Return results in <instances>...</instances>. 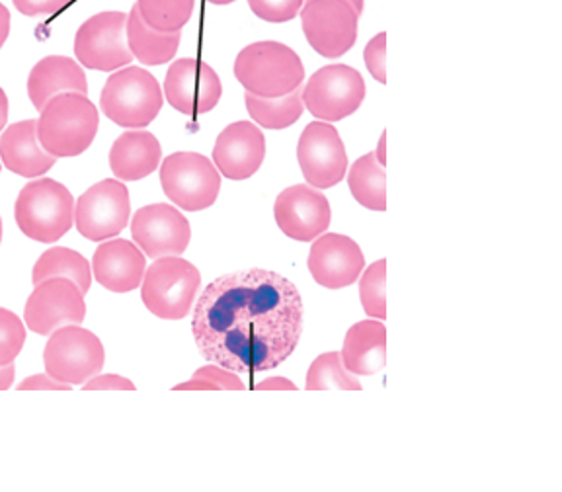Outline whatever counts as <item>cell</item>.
<instances>
[{
  "label": "cell",
  "mask_w": 562,
  "mask_h": 492,
  "mask_svg": "<svg viewBox=\"0 0 562 492\" xmlns=\"http://www.w3.org/2000/svg\"><path fill=\"white\" fill-rule=\"evenodd\" d=\"M69 2L70 0H14V7L24 16H45V14H57Z\"/></svg>",
  "instance_id": "obj_36"
},
{
  "label": "cell",
  "mask_w": 562,
  "mask_h": 492,
  "mask_svg": "<svg viewBox=\"0 0 562 492\" xmlns=\"http://www.w3.org/2000/svg\"><path fill=\"white\" fill-rule=\"evenodd\" d=\"M182 32H158L145 24L137 4L127 14V44L133 57L147 67H157L175 59Z\"/></svg>",
  "instance_id": "obj_25"
},
{
  "label": "cell",
  "mask_w": 562,
  "mask_h": 492,
  "mask_svg": "<svg viewBox=\"0 0 562 492\" xmlns=\"http://www.w3.org/2000/svg\"><path fill=\"white\" fill-rule=\"evenodd\" d=\"M85 391H98V389H117V391H135V383L130 379L115 376V373H108V376H100L97 378L88 379L85 383Z\"/></svg>",
  "instance_id": "obj_38"
},
{
  "label": "cell",
  "mask_w": 562,
  "mask_h": 492,
  "mask_svg": "<svg viewBox=\"0 0 562 492\" xmlns=\"http://www.w3.org/2000/svg\"><path fill=\"white\" fill-rule=\"evenodd\" d=\"M211 4H217V7H227V4H233V2H237V0H207Z\"/></svg>",
  "instance_id": "obj_45"
},
{
  "label": "cell",
  "mask_w": 562,
  "mask_h": 492,
  "mask_svg": "<svg viewBox=\"0 0 562 492\" xmlns=\"http://www.w3.org/2000/svg\"><path fill=\"white\" fill-rule=\"evenodd\" d=\"M211 157L221 176L228 180L255 176L266 158L262 130L252 122L231 123L220 133Z\"/></svg>",
  "instance_id": "obj_19"
},
{
  "label": "cell",
  "mask_w": 562,
  "mask_h": 492,
  "mask_svg": "<svg viewBox=\"0 0 562 492\" xmlns=\"http://www.w3.org/2000/svg\"><path fill=\"white\" fill-rule=\"evenodd\" d=\"M0 241H2V220H0Z\"/></svg>",
  "instance_id": "obj_46"
},
{
  "label": "cell",
  "mask_w": 562,
  "mask_h": 492,
  "mask_svg": "<svg viewBox=\"0 0 562 492\" xmlns=\"http://www.w3.org/2000/svg\"><path fill=\"white\" fill-rule=\"evenodd\" d=\"M273 217L285 237L299 243H311L313 238L321 237L328 231L333 210L325 193L318 188L297 185L285 188L276 198Z\"/></svg>",
  "instance_id": "obj_17"
},
{
  "label": "cell",
  "mask_w": 562,
  "mask_h": 492,
  "mask_svg": "<svg viewBox=\"0 0 562 492\" xmlns=\"http://www.w3.org/2000/svg\"><path fill=\"white\" fill-rule=\"evenodd\" d=\"M297 160L307 185L318 190L340 185L348 175V153L342 137L328 122H311L303 130Z\"/></svg>",
  "instance_id": "obj_14"
},
{
  "label": "cell",
  "mask_w": 562,
  "mask_h": 492,
  "mask_svg": "<svg viewBox=\"0 0 562 492\" xmlns=\"http://www.w3.org/2000/svg\"><path fill=\"white\" fill-rule=\"evenodd\" d=\"M168 104L184 115H202L220 104L223 85L215 69L200 59L184 57L172 63L165 79Z\"/></svg>",
  "instance_id": "obj_16"
},
{
  "label": "cell",
  "mask_w": 562,
  "mask_h": 492,
  "mask_svg": "<svg viewBox=\"0 0 562 492\" xmlns=\"http://www.w3.org/2000/svg\"><path fill=\"white\" fill-rule=\"evenodd\" d=\"M0 158L10 172L24 178L44 176L57 160L37 139V120L12 123L4 130L0 137Z\"/></svg>",
  "instance_id": "obj_21"
},
{
  "label": "cell",
  "mask_w": 562,
  "mask_h": 492,
  "mask_svg": "<svg viewBox=\"0 0 562 492\" xmlns=\"http://www.w3.org/2000/svg\"><path fill=\"white\" fill-rule=\"evenodd\" d=\"M301 26L318 55L338 59L356 45L360 14L348 0H305Z\"/></svg>",
  "instance_id": "obj_11"
},
{
  "label": "cell",
  "mask_w": 562,
  "mask_h": 492,
  "mask_svg": "<svg viewBox=\"0 0 562 492\" xmlns=\"http://www.w3.org/2000/svg\"><path fill=\"white\" fill-rule=\"evenodd\" d=\"M14 378H16V368H14V364L0 368V391H7V389H10L12 383H14Z\"/></svg>",
  "instance_id": "obj_41"
},
{
  "label": "cell",
  "mask_w": 562,
  "mask_h": 492,
  "mask_svg": "<svg viewBox=\"0 0 562 492\" xmlns=\"http://www.w3.org/2000/svg\"><path fill=\"white\" fill-rule=\"evenodd\" d=\"M85 318V293L69 278H49L34 286L24 311L27 328L40 336H49L61 326L82 325Z\"/></svg>",
  "instance_id": "obj_13"
},
{
  "label": "cell",
  "mask_w": 562,
  "mask_h": 492,
  "mask_svg": "<svg viewBox=\"0 0 562 492\" xmlns=\"http://www.w3.org/2000/svg\"><path fill=\"white\" fill-rule=\"evenodd\" d=\"M160 185L176 208L202 211L220 198L221 172L200 153L180 150L162 160Z\"/></svg>",
  "instance_id": "obj_7"
},
{
  "label": "cell",
  "mask_w": 562,
  "mask_h": 492,
  "mask_svg": "<svg viewBox=\"0 0 562 492\" xmlns=\"http://www.w3.org/2000/svg\"><path fill=\"white\" fill-rule=\"evenodd\" d=\"M162 158V147L157 137L145 130L125 132L110 149V168L117 180L135 182L157 170Z\"/></svg>",
  "instance_id": "obj_23"
},
{
  "label": "cell",
  "mask_w": 562,
  "mask_h": 492,
  "mask_svg": "<svg viewBox=\"0 0 562 492\" xmlns=\"http://www.w3.org/2000/svg\"><path fill=\"white\" fill-rule=\"evenodd\" d=\"M307 266L318 286L328 290H342L360 280L366 268V256L353 238L340 233H328L313 243Z\"/></svg>",
  "instance_id": "obj_18"
},
{
  "label": "cell",
  "mask_w": 562,
  "mask_h": 492,
  "mask_svg": "<svg viewBox=\"0 0 562 492\" xmlns=\"http://www.w3.org/2000/svg\"><path fill=\"white\" fill-rule=\"evenodd\" d=\"M386 260L381 258L378 262L368 266V270L360 276L361 308L373 318H386Z\"/></svg>",
  "instance_id": "obj_31"
},
{
  "label": "cell",
  "mask_w": 562,
  "mask_h": 492,
  "mask_svg": "<svg viewBox=\"0 0 562 492\" xmlns=\"http://www.w3.org/2000/svg\"><path fill=\"white\" fill-rule=\"evenodd\" d=\"M255 389L258 391H273V389H285V391H297V385L290 381V379L283 378H272L266 379V381H260V383H256Z\"/></svg>",
  "instance_id": "obj_39"
},
{
  "label": "cell",
  "mask_w": 562,
  "mask_h": 492,
  "mask_svg": "<svg viewBox=\"0 0 562 492\" xmlns=\"http://www.w3.org/2000/svg\"><path fill=\"white\" fill-rule=\"evenodd\" d=\"M75 198L53 178H37L24 186L14 203L18 227L37 243H57L75 223Z\"/></svg>",
  "instance_id": "obj_4"
},
{
  "label": "cell",
  "mask_w": 562,
  "mask_h": 492,
  "mask_svg": "<svg viewBox=\"0 0 562 492\" xmlns=\"http://www.w3.org/2000/svg\"><path fill=\"white\" fill-rule=\"evenodd\" d=\"M245 104L252 122L263 130H288L293 123L299 122L305 112L301 88L281 98L255 97L246 92Z\"/></svg>",
  "instance_id": "obj_27"
},
{
  "label": "cell",
  "mask_w": 562,
  "mask_h": 492,
  "mask_svg": "<svg viewBox=\"0 0 562 492\" xmlns=\"http://www.w3.org/2000/svg\"><path fill=\"white\" fill-rule=\"evenodd\" d=\"M353 9L358 10V14L361 16V12H363V7H366V0H348Z\"/></svg>",
  "instance_id": "obj_44"
},
{
  "label": "cell",
  "mask_w": 562,
  "mask_h": 492,
  "mask_svg": "<svg viewBox=\"0 0 562 492\" xmlns=\"http://www.w3.org/2000/svg\"><path fill=\"white\" fill-rule=\"evenodd\" d=\"M165 92L143 67H123L105 80L100 108L108 120L127 130H143L160 114Z\"/></svg>",
  "instance_id": "obj_5"
},
{
  "label": "cell",
  "mask_w": 562,
  "mask_h": 492,
  "mask_svg": "<svg viewBox=\"0 0 562 492\" xmlns=\"http://www.w3.org/2000/svg\"><path fill=\"white\" fill-rule=\"evenodd\" d=\"M69 383H63L59 379L52 378L49 373H40V376H30V378L24 379L20 385H18V391H70Z\"/></svg>",
  "instance_id": "obj_37"
},
{
  "label": "cell",
  "mask_w": 562,
  "mask_h": 492,
  "mask_svg": "<svg viewBox=\"0 0 562 492\" xmlns=\"http://www.w3.org/2000/svg\"><path fill=\"white\" fill-rule=\"evenodd\" d=\"M26 343L22 318L9 309L0 308V368L14 364Z\"/></svg>",
  "instance_id": "obj_32"
},
{
  "label": "cell",
  "mask_w": 562,
  "mask_h": 492,
  "mask_svg": "<svg viewBox=\"0 0 562 492\" xmlns=\"http://www.w3.org/2000/svg\"><path fill=\"white\" fill-rule=\"evenodd\" d=\"M235 79L246 92L262 98H281L297 90L305 79V67L297 53L281 42L246 45L235 59Z\"/></svg>",
  "instance_id": "obj_3"
},
{
  "label": "cell",
  "mask_w": 562,
  "mask_h": 492,
  "mask_svg": "<svg viewBox=\"0 0 562 492\" xmlns=\"http://www.w3.org/2000/svg\"><path fill=\"white\" fill-rule=\"evenodd\" d=\"M342 361L353 376H375L386 366V328L379 321L351 326L342 346Z\"/></svg>",
  "instance_id": "obj_24"
},
{
  "label": "cell",
  "mask_w": 562,
  "mask_h": 492,
  "mask_svg": "<svg viewBox=\"0 0 562 492\" xmlns=\"http://www.w3.org/2000/svg\"><path fill=\"white\" fill-rule=\"evenodd\" d=\"M386 132L381 133V137H379L378 149H375V157H378L379 165L381 167H385L386 165Z\"/></svg>",
  "instance_id": "obj_43"
},
{
  "label": "cell",
  "mask_w": 562,
  "mask_h": 492,
  "mask_svg": "<svg viewBox=\"0 0 562 492\" xmlns=\"http://www.w3.org/2000/svg\"><path fill=\"white\" fill-rule=\"evenodd\" d=\"M140 18L158 32H180L190 22L195 0H137Z\"/></svg>",
  "instance_id": "obj_30"
},
{
  "label": "cell",
  "mask_w": 562,
  "mask_h": 492,
  "mask_svg": "<svg viewBox=\"0 0 562 492\" xmlns=\"http://www.w3.org/2000/svg\"><path fill=\"white\" fill-rule=\"evenodd\" d=\"M193 379H203L211 385L217 387V391H221V389H225V391H245L246 389L243 379L238 378L237 371L223 368L220 364H210V366L195 369Z\"/></svg>",
  "instance_id": "obj_35"
},
{
  "label": "cell",
  "mask_w": 562,
  "mask_h": 492,
  "mask_svg": "<svg viewBox=\"0 0 562 492\" xmlns=\"http://www.w3.org/2000/svg\"><path fill=\"white\" fill-rule=\"evenodd\" d=\"M10 35V12L2 2H0V49L7 44Z\"/></svg>",
  "instance_id": "obj_40"
},
{
  "label": "cell",
  "mask_w": 562,
  "mask_h": 492,
  "mask_svg": "<svg viewBox=\"0 0 562 492\" xmlns=\"http://www.w3.org/2000/svg\"><path fill=\"white\" fill-rule=\"evenodd\" d=\"M45 371L69 385H85L105 364L104 344L80 325H67L49 334L44 350Z\"/></svg>",
  "instance_id": "obj_8"
},
{
  "label": "cell",
  "mask_w": 562,
  "mask_h": 492,
  "mask_svg": "<svg viewBox=\"0 0 562 492\" xmlns=\"http://www.w3.org/2000/svg\"><path fill=\"white\" fill-rule=\"evenodd\" d=\"M75 55L87 69L110 72L130 67L133 53L127 44V14L105 10L88 18L75 35Z\"/></svg>",
  "instance_id": "obj_10"
},
{
  "label": "cell",
  "mask_w": 562,
  "mask_h": 492,
  "mask_svg": "<svg viewBox=\"0 0 562 492\" xmlns=\"http://www.w3.org/2000/svg\"><path fill=\"white\" fill-rule=\"evenodd\" d=\"M130 220V190L114 178H105L102 182L90 186L75 205V223L80 235L94 243L117 237L127 227Z\"/></svg>",
  "instance_id": "obj_12"
},
{
  "label": "cell",
  "mask_w": 562,
  "mask_h": 492,
  "mask_svg": "<svg viewBox=\"0 0 562 492\" xmlns=\"http://www.w3.org/2000/svg\"><path fill=\"white\" fill-rule=\"evenodd\" d=\"M49 278H69L87 295L92 286V270L85 256L65 246H53L37 258L32 272V283L37 286Z\"/></svg>",
  "instance_id": "obj_26"
},
{
  "label": "cell",
  "mask_w": 562,
  "mask_h": 492,
  "mask_svg": "<svg viewBox=\"0 0 562 492\" xmlns=\"http://www.w3.org/2000/svg\"><path fill=\"white\" fill-rule=\"evenodd\" d=\"M133 243L153 260L182 256L192 241V227L170 203H150L135 211L132 220Z\"/></svg>",
  "instance_id": "obj_15"
},
{
  "label": "cell",
  "mask_w": 562,
  "mask_h": 492,
  "mask_svg": "<svg viewBox=\"0 0 562 492\" xmlns=\"http://www.w3.org/2000/svg\"><path fill=\"white\" fill-rule=\"evenodd\" d=\"M368 94L366 80L350 65H326L313 72L303 88L305 110L321 122H342L356 114Z\"/></svg>",
  "instance_id": "obj_9"
},
{
  "label": "cell",
  "mask_w": 562,
  "mask_h": 492,
  "mask_svg": "<svg viewBox=\"0 0 562 492\" xmlns=\"http://www.w3.org/2000/svg\"><path fill=\"white\" fill-rule=\"evenodd\" d=\"M98 125L100 112L87 94L63 92L42 110L37 139L53 157H79L97 139Z\"/></svg>",
  "instance_id": "obj_2"
},
{
  "label": "cell",
  "mask_w": 562,
  "mask_h": 492,
  "mask_svg": "<svg viewBox=\"0 0 562 492\" xmlns=\"http://www.w3.org/2000/svg\"><path fill=\"white\" fill-rule=\"evenodd\" d=\"M303 4L305 0H248V7L255 12V16L272 24L290 22L301 12Z\"/></svg>",
  "instance_id": "obj_33"
},
{
  "label": "cell",
  "mask_w": 562,
  "mask_h": 492,
  "mask_svg": "<svg viewBox=\"0 0 562 492\" xmlns=\"http://www.w3.org/2000/svg\"><path fill=\"white\" fill-rule=\"evenodd\" d=\"M363 62L371 77L385 85L386 82V32H379L375 37L369 40L363 49Z\"/></svg>",
  "instance_id": "obj_34"
},
{
  "label": "cell",
  "mask_w": 562,
  "mask_h": 492,
  "mask_svg": "<svg viewBox=\"0 0 562 492\" xmlns=\"http://www.w3.org/2000/svg\"><path fill=\"white\" fill-rule=\"evenodd\" d=\"M92 270L98 283L105 290L130 293L143 283L147 256L132 241L114 238L98 246L92 258Z\"/></svg>",
  "instance_id": "obj_20"
},
{
  "label": "cell",
  "mask_w": 562,
  "mask_h": 492,
  "mask_svg": "<svg viewBox=\"0 0 562 492\" xmlns=\"http://www.w3.org/2000/svg\"><path fill=\"white\" fill-rule=\"evenodd\" d=\"M348 186L353 200L371 211L386 210L385 167L379 165L375 153L358 158L348 170Z\"/></svg>",
  "instance_id": "obj_28"
},
{
  "label": "cell",
  "mask_w": 562,
  "mask_h": 492,
  "mask_svg": "<svg viewBox=\"0 0 562 492\" xmlns=\"http://www.w3.org/2000/svg\"><path fill=\"white\" fill-rule=\"evenodd\" d=\"M10 104L7 92L0 88V132H4L7 123H9Z\"/></svg>",
  "instance_id": "obj_42"
},
{
  "label": "cell",
  "mask_w": 562,
  "mask_h": 492,
  "mask_svg": "<svg viewBox=\"0 0 562 492\" xmlns=\"http://www.w3.org/2000/svg\"><path fill=\"white\" fill-rule=\"evenodd\" d=\"M202 288V273L180 256L157 258L145 272L140 299L149 313L165 321H180L192 311Z\"/></svg>",
  "instance_id": "obj_6"
},
{
  "label": "cell",
  "mask_w": 562,
  "mask_h": 492,
  "mask_svg": "<svg viewBox=\"0 0 562 492\" xmlns=\"http://www.w3.org/2000/svg\"><path fill=\"white\" fill-rule=\"evenodd\" d=\"M307 391H326V389H340V391H361L360 379H356L344 366L340 351H326L321 354L307 371Z\"/></svg>",
  "instance_id": "obj_29"
},
{
  "label": "cell",
  "mask_w": 562,
  "mask_h": 492,
  "mask_svg": "<svg viewBox=\"0 0 562 492\" xmlns=\"http://www.w3.org/2000/svg\"><path fill=\"white\" fill-rule=\"evenodd\" d=\"M303 299L293 281L262 268L225 273L195 303L193 340L211 364L237 373L280 368L303 334Z\"/></svg>",
  "instance_id": "obj_1"
},
{
  "label": "cell",
  "mask_w": 562,
  "mask_h": 492,
  "mask_svg": "<svg viewBox=\"0 0 562 492\" xmlns=\"http://www.w3.org/2000/svg\"><path fill=\"white\" fill-rule=\"evenodd\" d=\"M63 92L88 94L87 75L80 63L65 55H49L34 65L27 77V97L35 110H44L45 104Z\"/></svg>",
  "instance_id": "obj_22"
}]
</instances>
